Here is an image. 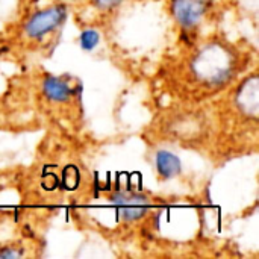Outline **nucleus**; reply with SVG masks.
Segmentation results:
<instances>
[{
    "mask_svg": "<svg viewBox=\"0 0 259 259\" xmlns=\"http://www.w3.org/2000/svg\"><path fill=\"white\" fill-rule=\"evenodd\" d=\"M111 203L117 209L120 220L126 223L141 220L150 211V200L147 196L132 190H120L111 196Z\"/></svg>",
    "mask_w": 259,
    "mask_h": 259,
    "instance_id": "3",
    "label": "nucleus"
},
{
    "mask_svg": "<svg viewBox=\"0 0 259 259\" xmlns=\"http://www.w3.org/2000/svg\"><path fill=\"white\" fill-rule=\"evenodd\" d=\"M258 74L253 73L247 79L243 80V83L235 91V106L238 111L253 120L258 117L259 99H258Z\"/></svg>",
    "mask_w": 259,
    "mask_h": 259,
    "instance_id": "5",
    "label": "nucleus"
},
{
    "mask_svg": "<svg viewBox=\"0 0 259 259\" xmlns=\"http://www.w3.org/2000/svg\"><path fill=\"white\" fill-rule=\"evenodd\" d=\"M91 2L96 8H99L102 11H109L115 6H118L123 0H91Z\"/></svg>",
    "mask_w": 259,
    "mask_h": 259,
    "instance_id": "10",
    "label": "nucleus"
},
{
    "mask_svg": "<svg viewBox=\"0 0 259 259\" xmlns=\"http://www.w3.org/2000/svg\"><path fill=\"white\" fill-rule=\"evenodd\" d=\"M100 44V33L96 29H85L79 35V46L83 52H93Z\"/></svg>",
    "mask_w": 259,
    "mask_h": 259,
    "instance_id": "8",
    "label": "nucleus"
},
{
    "mask_svg": "<svg viewBox=\"0 0 259 259\" xmlns=\"http://www.w3.org/2000/svg\"><path fill=\"white\" fill-rule=\"evenodd\" d=\"M23 252L18 247H12V246H5L0 247V258L2 259H9V258H18L21 256Z\"/></svg>",
    "mask_w": 259,
    "mask_h": 259,
    "instance_id": "9",
    "label": "nucleus"
},
{
    "mask_svg": "<svg viewBox=\"0 0 259 259\" xmlns=\"http://www.w3.org/2000/svg\"><path fill=\"white\" fill-rule=\"evenodd\" d=\"M155 168L162 181H170L181 175L182 162L175 153L168 150H158L155 155Z\"/></svg>",
    "mask_w": 259,
    "mask_h": 259,
    "instance_id": "6",
    "label": "nucleus"
},
{
    "mask_svg": "<svg viewBox=\"0 0 259 259\" xmlns=\"http://www.w3.org/2000/svg\"><path fill=\"white\" fill-rule=\"evenodd\" d=\"M170 6L176 23L182 29L191 30L206 17L211 8V0H171Z\"/></svg>",
    "mask_w": 259,
    "mask_h": 259,
    "instance_id": "4",
    "label": "nucleus"
},
{
    "mask_svg": "<svg viewBox=\"0 0 259 259\" xmlns=\"http://www.w3.org/2000/svg\"><path fill=\"white\" fill-rule=\"evenodd\" d=\"M67 20V6L64 3L47 6L35 12L26 23L24 32L32 39H41L59 29Z\"/></svg>",
    "mask_w": 259,
    "mask_h": 259,
    "instance_id": "2",
    "label": "nucleus"
},
{
    "mask_svg": "<svg viewBox=\"0 0 259 259\" xmlns=\"http://www.w3.org/2000/svg\"><path fill=\"white\" fill-rule=\"evenodd\" d=\"M237 55L222 42H209L202 47L190 62L194 80L215 90L228 85L237 73Z\"/></svg>",
    "mask_w": 259,
    "mask_h": 259,
    "instance_id": "1",
    "label": "nucleus"
},
{
    "mask_svg": "<svg viewBox=\"0 0 259 259\" xmlns=\"http://www.w3.org/2000/svg\"><path fill=\"white\" fill-rule=\"evenodd\" d=\"M42 93L50 102H68L73 94V88L61 77L49 76L42 80Z\"/></svg>",
    "mask_w": 259,
    "mask_h": 259,
    "instance_id": "7",
    "label": "nucleus"
}]
</instances>
